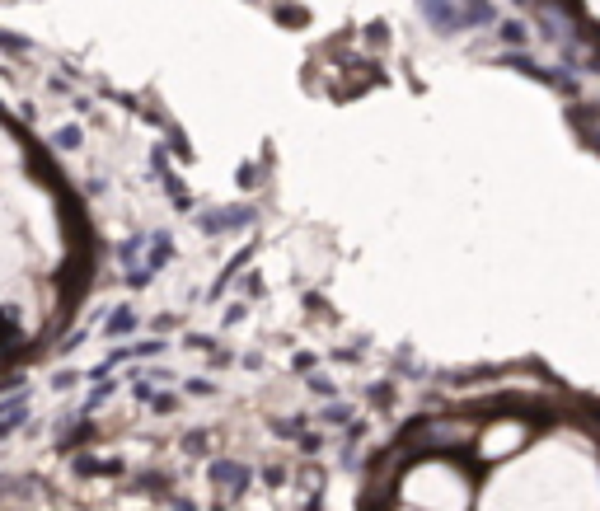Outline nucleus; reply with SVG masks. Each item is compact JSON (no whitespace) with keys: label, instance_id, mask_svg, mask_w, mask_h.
Masks as SVG:
<instances>
[{"label":"nucleus","instance_id":"1","mask_svg":"<svg viewBox=\"0 0 600 511\" xmlns=\"http://www.w3.org/2000/svg\"><path fill=\"white\" fill-rule=\"evenodd\" d=\"M362 511H600V455L563 418L507 399L460 404L380 455Z\"/></svg>","mask_w":600,"mask_h":511},{"label":"nucleus","instance_id":"2","mask_svg":"<svg viewBox=\"0 0 600 511\" xmlns=\"http://www.w3.org/2000/svg\"><path fill=\"white\" fill-rule=\"evenodd\" d=\"M85 286V240L43 192L0 179V380L71 319Z\"/></svg>","mask_w":600,"mask_h":511}]
</instances>
